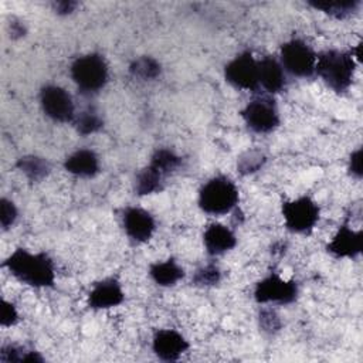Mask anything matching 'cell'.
Masks as SVG:
<instances>
[{
	"instance_id": "obj_32",
	"label": "cell",
	"mask_w": 363,
	"mask_h": 363,
	"mask_svg": "<svg viewBox=\"0 0 363 363\" xmlns=\"http://www.w3.org/2000/svg\"><path fill=\"white\" fill-rule=\"evenodd\" d=\"M77 7V3L75 1H71V0H62V1H57L54 4V9H55V13L57 14H61V16H67L69 13H72Z\"/></svg>"
},
{
	"instance_id": "obj_5",
	"label": "cell",
	"mask_w": 363,
	"mask_h": 363,
	"mask_svg": "<svg viewBox=\"0 0 363 363\" xmlns=\"http://www.w3.org/2000/svg\"><path fill=\"white\" fill-rule=\"evenodd\" d=\"M282 217L291 233L305 234L312 231L319 221L320 210L309 196H299L282 204Z\"/></svg>"
},
{
	"instance_id": "obj_7",
	"label": "cell",
	"mask_w": 363,
	"mask_h": 363,
	"mask_svg": "<svg viewBox=\"0 0 363 363\" xmlns=\"http://www.w3.org/2000/svg\"><path fill=\"white\" fill-rule=\"evenodd\" d=\"M245 125L255 133H269L279 125V112L272 98L257 96L241 111Z\"/></svg>"
},
{
	"instance_id": "obj_29",
	"label": "cell",
	"mask_w": 363,
	"mask_h": 363,
	"mask_svg": "<svg viewBox=\"0 0 363 363\" xmlns=\"http://www.w3.org/2000/svg\"><path fill=\"white\" fill-rule=\"evenodd\" d=\"M0 224H1V228L3 230H9L17 220V216H18V211H17V207L16 204L3 197L1 199V213H0Z\"/></svg>"
},
{
	"instance_id": "obj_25",
	"label": "cell",
	"mask_w": 363,
	"mask_h": 363,
	"mask_svg": "<svg viewBox=\"0 0 363 363\" xmlns=\"http://www.w3.org/2000/svg\"><path fill=\"white\" fill-rule=\"evenodd\" d=\"M104 122L94 109H85L79 115H75L74 126L79 135H92L102 128Z\"/></svg>"
},
{
	"instance_id": "obj_19",
	"label": "cell",
	"mask_w": 363,
	"mask_h": 363,
	"mask_svg": "<svg viewBox=\"0 0 363 363\" xmlns=\"http://www.w3.org/2000/svg\"><path fill=\"white\" fill-rule=\"evenodd\" d=\"M163 179L164 176L159 173L155 167L147 164L145 169H142L135 179V193L138 196H147L156 191H160L163 187Z\"/></svg>"
},
{
	"instance_id": "obj_30",
	"label": "cell",
	"mask_w": 363,
	"mask_h": 363,
	"mask_svg": "<svg viewBox=\"0 0 363 363\" xmlns=\"http://www.w3.org/2000/svg\"><path fill=\"white\" fill-rule=\"evenodd\" d=\"M18 320V313L14 303L3 299L1 303V313H0V323L3 328L13 326Z\"/></svg>"
},
{
	"instance_id": "obj_15",
	"label": "cell",
	"mask_w": 363,
	"mask_h": 363,
	"mask_svg": "<svg viewBox=\"0 0 363 363\" xmlns=\"http://www.w3.org/2000/svg\"><path fill=\"white\" fill-rule=\"evenodd\" d=\"M258 84L269 94H278L285 88V69L275 57L267 55L258 61Z\"/></svg>"
},
{
	"instance_id": "obj_10",
	"label": "cell",
	"mask_w": 363,
	"mask_h": 363,
	"mask_svg": "<svg viewBox=\"0 0 363 363\" xmlns=\"http://www.w3.org/2000/svg\"><path fill=\"white\" fill-rule=\"evenodd\" d=\"M224 78L237 89L254 91L258 88V61L250 51L240 52L224 67Z\"/></svg>"
},
{
	"instance_id": "obj_21",
	"label": "cell",
	"mask_w": 363,
	"mask_h": 363,
	"mask_svg": "<svg viewBox=\"0 0 363 363\" xmlns=\"http://www.w3.org/2000/svg\"><path fill=\"white\" fill-rule=\"evenodd\" d=\"M16 166L27 179L33 182H38L50 173V163L44 157L35 155L21 156L17 160Z\"/></svg>"
},
{
	"instance_id": "obj_4",
	"label": "cell",
	"mask_w": 363,
	"mask_h": 363,
	"mask_svg": "<svg viewBox=\"0 0 363 363\" xmlns=\"http://www.w3.org/2000/svg\"><path fill=\"white\" fill-rule=\"evenodd\" d=\"M69 74L81 92L96 94L106 85L109 69L101 54L89 52L74 60Z\"/></svg>"
},
{
	"instance_id": "obj_1",
	"label": "cell",
	"mask_w": 363,
	"mask_h": 363,
	"mask_svg": "<svg viewBox=\"0 0 363 363\" xmlns=\"http://www.w3.org/2000/svg\"><path fill=\"white\" fill-rule=\"evenodd\" d=\"M3 267L16 279L34 288H50L55 282V267L45 252L17 248L6 258Z\"/></svg>"
},
{
	"instance_id": "obj_13",
	"label": "cell",
	"mask_w": 363,
	"mask_h": 363,
	"mask_svg": "<svg viewBox=\"0 0 363 363\" xmlns=\"http://www.w3.org/2000/svg\"><path fill=\"white\" fill-rule=\"evenodd\" d=\"M363 234L360 230H353L349 224L339 227L336 234L328 242L326 250L336 258H354L362 252Z\"/></svg>"
},
{
	"instance_id": "obj_8",
	"label": "cell",
	"mask_w": 363,
	"mask_h": 363,
	"mask_svg": "<svg viewBox=\"0 0 363 363\" xmlns=\"http://www.w3.org/2000/svg\"><path fill=\"white\" fill-rule=\"evenodd\" d=\"M298 298V285L295 281L284 279L278 274L271 272L257 282L254 288V299L258 303L289 305Z\"/></svg>"
},
{
	"instance_id": "obj_2",
	"label": "cell",
	"mask_w": 363,
	"mask_h": 363,
	"mask_svg": "<svg viewBox=\"0 0 363 363\" xmlns=\"http://www.w3.org/2000/svg\"><path fill=\"white\" fill-rule=\"evenodd\" d=\"M315 72L335 92H346L354 77V60L350 52L326 50L316 55Z\"/></svg>"
},
{
	"instance_id": "obj_27",
	"label": "cell",
	"mask_w": 363,
	"mask_h": 363,
	"mask_svg": "<svg viewBox=\"0 0 363 363\" xmlns=\"http://www.w3.org/2000/svg\"><path fill=\"white\" fill-rule=\"evenodd\" d=\"M221 281V271L214 264H207L199 268L193 275V284L196 286H214Z\"/></svg>"
},
{
	"instance_id": "obj_26",
	"label": "cell",
	"mask_w": 363,
	"mask_h": 363,
	"mask_svg": "<svg viewBox=\"0 0 363 363\" xmlns=\"http://www.w3.org/2000/svg\"><path fill=\"white\" fill-rule=\"evenodd\" d=\"M267 157L262 152L259 150H248L245 153H242L237 162V169L241 174H251L258 172L264 163H265Z\"/></svg>"
},
{
	"instance_id": "obj_6",
	"label": "cell",
	"mask_w": 363,
	"mask_h": 363,
	"mask_svg": "<svg viewBox=\"0 0 363 363\" xmlns=\"http://www.w3.org/2000/svg\"><path fill=\"white\" fill-rule=\"evenodd\" d=\"M281 65L285 72L298 78H309L315 74L316 54L299 38H292L281 47Z\"/></svg>"
},
{
	"instance_id": "obj_9",
	"label": "cell",
	"mask_w": 363,
	"mask_h": 363,
	"mask_svg": "<svg viewBox=\"0 0 363 363\" xmlns=\"http://www.w3.org/2000/svg\"><path fill=\"white\" fill-rule=\"evenodd\" d=\"M40 105L43 112L55 122H74L75 119V105L62 86L48 84L40 91Z\"/></svg>"
},
{
	"instance_id": "obj_20",
	"label": "cell",
	"mask_w": 363,
	"mask_h": 363,
	"mask_svg": "<svg viewBox=\"0 0 363 363\" xmlns=\"http://www.w3.org/2000/svg\"><path fill=\"white\" fill-rule=\"evenodd\" d=\"M309 6L340 20L354 13L360 6V0H312Z\"/></svg>"
},
{
	"instance_id": "obj_22",
	"label": "cell",
	"mask_w": 363,
	"mask_h": 363,
	"mask_svg": "<svg viewBox=\"0 0 363 363\" xmlns=\"http://www.w3.org/2000/svg\"><path fill=\"white\" fill-rule=\"evenodd\" d=\"M129 72L132 77L142 79V81H150L156 79L162 72V65L157 60L153 57H139L133 60L129 65Z\"/></svg>"
},
{
	"instance_id": "obj_28",
	"label": "cell",
	"mask_w": 363,
	"mask_h": 363,
	"mask_svg": "<svg viewBox=\"0 0 363 363\" xmlns=\"http://www.w3.org/2000/svg\"><path fill=\"white\" fill-rule=\"evenodd\" d=\"M259 326L267 333H275L281 328L279 316L277 315L275 311H272L269 308H264L259 312Z\"/></svg>"
},
{
	"instance_id": "obj_18",
	"label": "cell",
	"mask_w": 363,
	"mask_h": 363,
	"mask_svg": "<svg viewBox=\"0 0 363 363\" xmlns=\"http://www.w3.org/2000/svg\"><path fill=\"white\" fill-rule=\"evenodd\" d=\"M149 275L153 282L160 286H173L184 277V269L174 259L169 258L152 264L149 268Z\"/></svg>"
},
{
	"instance_id": "obj_17",
	"label": "cell",
	"mask_w": 363,
	"mask_h": 363,
	"mask_svg": "<svg viewBox=\"0 0 363 363\" xmlns=\"http://www.w3.org/2000/svg\"><path fill=\"white\" fill-rule=\"evenodd\" d=\"M64 169L77 177H94L99 169V157L91 149H78L64 162Z\"/></svg>"
},
{
	"instance_id": "obj_14",
	"label": "cell",
	"mask_w": 363,
	"mask_h": 363,
	"mask_svg": "<svg viewBox=\"0 0 363 363\" xmlns=\"http://www.w3.org/2000/svg\"><path fill=\"white\" fill-rule=\"evenodd\" d=\"M125 301L122 285L115 278H106L95 282L88 294V306L92 309H109Z\"/></svg>"
},
{
	"instance_id": "obj_3",
	"label": "cell",
	"mask_w": 363,
	"mask_h": 363,
	"mask_svg": "<svg viewBox=\"0 0 363 363\" xmlns=\"http://www.w3.org/2000/svg\"><path fill=\"white\" fill-rule=\"evenodd\" d=\"M238 189L227 176H214L199 191V207L213 216L233 211L238 203Z\"/></svg>"
},
{
	"instance_id": "obj_16",
	"label": "cell",
	"mask_w": 363,
	"mask_h": 363,
	"mask_svg": "<svg viewBox=\"0 0 363 363\" xmlns=\"http://www.w3.org/2000/svg\"><path fill=\"white\" fill-rule=\"evenodd\" d=\"M203 244L207 254L221 255L233 250L237 244V237L231 228L220 223L210 224L203 234Z\"/></svg>"
},
{
	"instance_id": "obj_33",
	"label": "cell",
	"mask_w": 363,
	"mask_h": 363,
	"mask_svg": "<svg viewBox=\"0 0 363 363\" xmlns=\"http://www.w3.org/2000/svg\"><path fill=\"white\" fill-rule=\"evenodd\" d=\"M10 31H11V37H21L24 35V26L18 21H11L10 23Z\"/></svg>"
},
{
	"instance_id": "obj_23",
	"label": "cell",
	"mask_w": 363,
	"mask_h": 363,
	"mask_svg": "<svg viewBox=\"0 0 363 363\" xmlns=\"http://www.w3.org/2000/svg\"><path fill=\"white\" fill-rule=\"evenodd\" d=\"M149 164L163 176H167L182 164V157L167 147H159L153 152Z\"/></svg>"
},
{
	"instance_id": "obj_24",
	"label": "cell",
	"mask_w": 363,
	"mask_h": 363,
	"mask_svg": "<svg viewBox=\"0 0 363 363\" xmlns=\"http://www.w3.org/2000/svg\"><path fill=\"white\" fill-rule=\"evenodd\" d=\"M0 360L4 363L10 362H43V356L35 350H28L17 345H6L0 350Z\"/></svg>"
},
{
	"instance_id": "obj_31",
	"label": "cell",
	"mask_w": 363,
	"mask_h": 363,
	"mask_svg": "<svg viewBox=\"0 0 363 363\" xmlns=\"http://www.w3.org/2000/svg\"><path fill=\"white\" fill-rule=\"evenodd\" d=\"M349 173L356 177L360 179L362 177V149L357 147L354 152H352L350 157H349Z\"/></svg>"
},
{
	"instance_id": "obj_11",
	"label": "cell",
	"mask_w": 363,
	"mask_h": 363,
	"mask_svg": "<svg viewBox=\"0 0 363 363\" xmlns=\"http://www.w3.org/2000/svg\"><path fill=\"white\" fill-rule=\"evenodd\" d=\"M122 224L126 235L136 242H146L156 230L153 216L140 207H126L122 214Z\"/></svg>"
},
{
	"instance_id": "obj_12",
	"label": "cell",
	"mask_w": 363,
	"mask_h": 363,
	"mask_svg": "<svg viewBox=\"0 0 363 363\" xmlns=\"http://www.w3.org/2000/svg\"><path fill=\"white\" fill-rule=\"evenodd\" d=\"M187 349L189 342L180 332L174 329H160L153 335L152 350L160 360H179Z\"/></svg>"
}]
</instances>
